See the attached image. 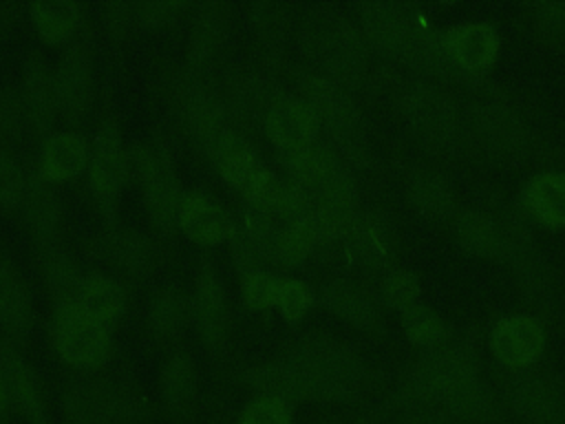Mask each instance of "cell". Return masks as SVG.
I'll use <instances>...</instances> for the list:
<instances>
[{
	"mask_svg": "<svg viewBox=\"0 0 565 424\" xmlns=\"http://www.w3.org/2000/svg\"><path fill=\"white\" fill-rule=\"evenodd\" d=\"M296 49L307 68L358 91L369 73V44L360 26L331 2H311L296 18Z\"/></svg>",
	"mask_w": 565,
	"mask_h": 424,
	"instance_id": "obj_1",
	"label": "cell"
},
{
	"mask_svg": "<svg viewBox=\"0 0 565 424\" xmlns=\"http://www.w3.org/2000/svg\"><path fill=\"white\" fill-rule=\"evenodd\" d=\"M483 384L481 362L477 353L461 344H439L426 349L404 373L397 391L386 402L384 413L404 406L428 404L446 413L475 386Z\"/></svg>",
	"mask_w": 565,
	"mask_h": 424,
	"instance_id": "obj_2",
	"label": "cell"
},
{
	"mask_svg": "<svg viewBox=\"0 0 565 424\" xmlns=\"http://www.w3.org/2000/svg\"><path fill=\"white\" fill-rule=\"evenodd\" d=\"M166 95L192 146L210 163L241 132L210 73L181 64L166 77Z\"/></svg>",
	"mask_w": 565,
	"mask_h": 424,
	"instance_id": "obj_3",
	"label": "cell"
},
{
	"mask_svg": "<svg viewBox=\"0 0 565 424\" xmlns=\"http://www.w3.org/2000/svg\"><path fill=\"white\" fill-rule=\"evenodd\" d=\"M358 26L375 53L430 73L439 57V33L413 9L391 0L358 4Z\"/></svg>",
	"mask_w": 565,
	"mask_h": 424,
	"instance_id": "obj_4",
	"label": "cell"
},
{
	"mask_svg": "<svg viewBox=\"0 0 565 424\" xmlns=\"http://www.w3.org/2000/svg\"><path fill=\"white\" fill-rule=\"evenodd\" d=\"M294 80L298 97L316 113L320 126L327 128L331 139L329 146L340 155V159L364 163L369 159L364 115L353 93L307 66L296 68Z\"/></svg>",
	"mask_w": 565,
	"mask_h": 424,
	"instance_id": "obj_5",
	"label": "cell"
},
{
	"mask_svg": "<svg viewBox=\"0 0 565 424\" xmlns=\"http://www.w3.org/2000/svg\"><path fill=\"white\" fill-rule=\"evenodd\" d=\"M280 356L320 378L340 395L342 404L358 402L371 384L366 360L349 342L329 333L307 331L291 338L282 344Z\"/></svg>",
	"mask_w": 565,
	"mask_h": 424,
	"instance_id": "obj_6",
	"label": "cell"
},
{
	"mask_svg": "<svg viewBox=\"0 0 565 424\" xmlns=\"http://www.w3.org/2000/svg\"><path fill=\"white\" fill-rule=\"evenodd\" d=\"M60 406L71 424H143L148 404L141 393L124 380L88 375L68 382Z\"/></svg>",
	"mask_w": 565,
	"mask_h": 424,
	"instance_id": "obj_7",
	"label": "cell"
},
{
	"mask_svg": "<svg viewBox=\"0 0 565 424\" xmlns=\"http://www.w3.org/2000/svg\"><path fill=\"white\" fill-rule=\"evenodd\" d=\"M128 161L152 227L166 239L174 236L183 190L166 139L157 135L152 141H135L128 148Z\"/></svg>",
	"mask_w": 565,
	"mask_h": 424,
	"instance_id": "obj_8",
	"label": "cell"
},
{
	"mask_svg": "<svg viewBox=\"0 0 565 424\" xmlns=\"http://www.w3.org/2000/svg\"><path fill=\"white\" fill-rule=\"evenodd\" d=\"M88 188L99 208L106 227L117 225V210L121 190L130 177L128 148L124 146L117 115L108 108L102 113L95 137L90 141Z\"/></svg>",
	"mask_w": 565,
	"mask_h": 424,
	"instance_id": "obj_9",
	"label": "cell"
},
{
	"mask_svg": "<svg viewBox=\"0 0 565 424\" xmlns=\"http://www.w3.org/2000/svg\"><path fill=\"white\" fill-rule=\"evenodd\" d=\"M51 342L57 358L82 373H97L113 358L110 329L90 318L77 303L53 307Z\"/></svg>",
	"mask_w": 565,
	"mask_h": 424,
	"instance_id": "obj_10",
	"label": "cell"
},
{
	"mask_svg": "<svg viewBox=\"0 0 565 424\" xmlns=\"http://www.w3.org/2000/svg\"><path fill=\"white\" fill-rule=\"evenodd\" d=\"M479 150L501 166H521L532 155V132L521 115L503 102L477 99L466 113Z\"/></svg>",
	"mask_w": 565,
	"mask_h": 424,
	"instance_id": "obj_11",
	"label": "cell"
},
{
	"mask_svg": "<svg viewBox=\"0 0 565 424\" xmlns=\"http://www.w3.org/2000/svg\"><path fill=\"white\" fill-rule=\"evenodd\" d=\"M53 77L60 119L68 128L79 130V126L93 115L97 97L95 57L86 29H82L77 38L62 49L53 66Z\"/></svg>",
	"mask_w": 565,
	"mask_h": 424,
	"instance_id": "obj_12",
	"label": "cell"
},
{
	"mask_svg": "<svg viewBox=\"0 0 565 424\" xmlns=\"http://www.w3.org/2000/svg\"><path fill=\"white\" fill-rule=\"evenodd\" d=\"M238 380L254 395H271L289 404H342L340 395L329 389L305 367L278 356L249 364L241 371Z\"/></svg>",
	"mask_w": 565,
	"mask_h": 424,
	"instance_id": "obj_13",
	"label": "cell"
},
{
	"mask_svg": "<svg viewBox=\"0 0 565 424\" xmlns=\"http://www.w3.org/2000/svg\"><path fill=\"white\" fill-rule=\"evenodd\" d=\"M192 325L201 347L212 358H223L232 342V303L223 276L212 258L201 256L194 280Z\"/></svg>",
	"mask_w": 565,
	"mask_h": 424,
	"instance_id": "obj_14",
	"label": "cell"
},
{
	"mask_svg": "<svg viewBox=\"0 0 565 424\" xmlns=\"http://www.w3.org/2000/svg\"><path fill=\"white\" fill-rule=\"evenodd\" d=\"M406 128L430 148L455 144L461 132V113L457 102L441 88L415 84L397 102Z\"/></svg>",
	"mask_w": 565,
	"mask_h": 424,
	"instance_id": "obj_15",
	"label": "cell"
},
{
	"mask_svg": "<svg viewBox=\"0 0 565 424\" xmlns=\"http://www.w3.org/2000/svg\"><path fill=\"white\" fill-rule=\"evenodd\" d=\"M212 166L218 170V174L243 194L247 205L267 210L274 214L278 194L282 188V177H278L274 170H269L258 152L252 146V139L247 135H236L212 161Z\"/></svg>",
	"mask_w": 565,
	"mask_h": 424,
	"instance_id": "obj_16",
	"label": "cell"
},
{
	"mask_svg": "<svg viewBox=\"0 0 565 424\" xmlns=\"http://www.w3.org/2000/svg\"><path fill=\"white\" fill-rule=\"evenodd\" d=\"M501 402L521 424H561L565 417V384L534 371L512 373L501 384Z\"/></svg>",
	"mask_w": 565,
	"mask_h": 424,
	"instance_id": "obj_17",
	"label": "cell"
},
{
	"mask_svg": "<svg viewBox=\"0 0 565 424\" xmlns=\"http://www.w3.org/2000/svg\"><path fill=\"white\" fill-rule=\"evenodd\" d=\"M223 97L230 108V115L238 130L243 135H252L258 126L263 128V121L274 106L278 97L285 95L280 82L274 77V73L265 68L243 66L234 68L223 84Z\"/></svg>",
	"mask_w": 565,
	"mask_h": 424,
	"instance_id": "obj_18",
	"label": "cell"
},
{
	"mask_svg": "<svg viewBox=\"0 0 565 424\" xmlns=\"http://www.w3.org/2000/svg\"><path fill=\"white\" fill-rule=\"evenodd\" d=\"M545 344V327L532 314H505L488 333L492 358L510 373L530 371L541 360Z\"/></svg>",
	"mask_w": 565,
	"mask_h": 424,
	"instance_id": "obj_19",
	"label": "cell"
},
{
	"mask_svg": "<svg viewBox=\"0 0 565 424\" xmlns=\"http://www.w3.org/2000/svg\"><path fill=\"white\" fill-rule=\"evenodd\" d=\"M234 24V4L227 0H203L192 9V22L183 64L199 73L210 68L223 55Z\"/></svg>",
	"mask_w": 565,
	"mask_h": 424,
	"instance_id": "obj_20",
	"label": "cell"
},
{
	"mask_svg": "<svg viewBox=\"0 0 565 424\" xmlns=\"http://www.w3.org/2000/svg\"><path fill=\"white\" fill-rule=\"evenodd\" d=\"M439 38L452 73H486L497 64L501 53V35L490 22L452 24Z\"/></svg>",
	"mask_w": 565,
	"mask_h": 424,
	"instance_id": "obj_21",
	"label": "cell"
},
{
	"mask_svg": "<svg viewBox=\"0 0 565 424\" xmlns=\"http://www.w3.org/2000/svg\"><path fill=\"white\" fill-rule=\"evenodd\" d=\"M245 18L258 49L263 68L274 73L282 66L285 46L296 29L298 13L280 0H252L245 4Z\"/></svg>",
	"mask_w": 565,
	"mask_h": 424,
	"instance_id": "obj_22",
	"label": "cell"
},
{
	"mask_svg": "<svg viewBox=\"0 0 565 424\" xmlns=\"http://www.w3.org/2000/svg\"><path fill=\"white\" fill-rule=\"evenodd\" d=\"M0 371L4 375L13 413H18L26 424H51L42 380L13 342L0 340Z\"/></svg>",
	"mask_w": 565,
	"mask_h": 424,
	"instance_id": "obj_23",
	"label": "cell"
},
{
	"mask_svg": "<svg viewBox=\"0 0 565 424\" xmlns=\"http://www.w3.org/2000/svg\"><path fill=\"white\" fill-rule=\"evenodd\" d=\"M93 252L108 267L135 283L146 280L157 265L152 241L143 232L119 223L106 227V232L95 239Z\"/></svg>",
	"mask_w": 565,
	"mask_h": 424,
	"instance_id": "obj_24",
	"label": "cell"
},
{
	"mask_svg": "<svg viewBox=\"0 0 565 424\" xmlns=\"http://www.w3.org/2000/svg\"><path fill=\"white\" fill-rule=\"evenodd\" d=\"M347 247L355 263L366 269H391L399 239L391 216L377 208L362 210L344 236Z\"/></svg>",
	"mask_w": 565,
	"mask_h": 424,
	"instance_id": "obj_25",
	"label": "cell"
},
{
	"mask_svg": "<svg viewBox=\"0 0 565 424\" xmlns=\"http://www.w3.org/2000/svg\"><path fill=\"white\" fill-rule=\"evenodd\" d=\"M20 95L26 110V119L35 137L46 139L53 132L57 115V95H55V77L49 60L38 51H29L22 60V80Z\"/></svg>",
	"mask_w": 565,
	"mask_h": 424,
	"instance_id": "obj_26",
	"label": "cell"
},
{
	"mask_svg": "<svg viewBox=\"0 0 565 424\" xmlns=\"http://www.w3.org/2000/svg\"><path fill=\"white\" fill-rule=\"evenodd\" d=\"M236 216L212 194L188 190L181 197L177 227L199 247H216L230 241Z\"/></svg>",
	"mask_w": 565,
	"mask_h": 424,
	"instance_id": "obj_27",
	"label": "cell"
},
{
	"mask_svg": "<svg viewBox=\"0 0 565 424\" xmlns=\"http://www.w3.org/2000/svg\"><path fill=\"white\" fill-rule=\"evenodd\" d=\"M199 367L188 349L172 351L159 371V395L168 417L177 424H190L199 404Z\"/></svg>",
	"mask_w": 565,
	"mask_h": 424,
	"instance_id": "obj_28",
	"label": "cell"
},
{
	"mask_svg": "<svg viewBox=\"0 0 565 424\" xmlns=\"http://www.w3.org/2000/svg\"><path fill=\"white\" fill-rule=\"evenodd\" d=\"M322 307L349 327L380 338L384 333V316L377 300L349 278H331L320 287Z\"/></svg>",
	"mask_w": 565,
	"mask_h": 424,
	"instance_id": "obj_29",
	"label": "cell"
},
{
	"mask_svg": "<svg viewBox=\"0 0 565 424\" xmlns=\"http://www.w3.org/2000/svg\"><path fill=\"white\" fill-rule=\"evenodd\" d=\"M320 128L316 113L291 93L278 97L263 121V132L274 144L276 152L298 150L318 141Z\"/></svg>",
	"mask_w": 565,
	"mask_h": 424,
	"instance_id": "obj_30",
	"label": "cell"
},
{
	"mask_svg": "<svg viewBox=\"0 0 565 424\" xmlns=\"http://www.w3.org/2000/svg\"><path fill=\"white\" fill-rule=\"evenodd\" d=\"M35 307L31 289L11 256L0 258V333L20 347L33 329Z\"/></svg>",
	"mask_w": 565,
	"mask_h": 424,
	"instance_id": "obj_31",
	"label": "cell"
},
{
	"mask_svg": "<svg viewBox=\"0 0 565 424\" xmlns=\"http://www.w3.org/2000/svg\"><path fill=\"white\" fill-rule=\"evenodd\" d=\"M24 230L38 250L51 247L62 243V223H64V208L57 199L53 186L44 181L38 172L29 177L26 194L20 205Z\"/></svg>",
	"mask_w": 565,
	"mask_h": 424,
	"instance_id": "obj_32",
	"label": "cell"
},
{
	"mask_svg": "<svg viewBox=\"0 0 565 424\" xmlns=\"http://www.w3.org/2000/svg\"><path fill=\"white\" fill-rule=\"evenodd\" d=\"M88 161H90L88 137L75 128H64L42 139L40 155H38V174L51 186L66 183L77 179L84 170H88Z\"/></svg>",
	"mask_w": 565,
	"mask_h": 424,
	"instance_id": "obj_33",
	"label": "cell"
},
{
	"mask_svg": "<svg viewBox=\"0 0 565 424\" xmlns=\"http://www.w3.org/2000/svg\"><path fill=\"white\" fill-rule=\"evenodd\" d=\"M523 210L545 230H565V170L534 172L521 188Z\"/></svg>",
	"mask_w": 565,
	"mask_h": 424,
	"instance_id": "obj_34",
	"label": "cell"
},
{
	"mask_svg": "<svg viewBox=\"0 0 565 424\" xmlns=\"http://www.w3.org/2000/svg\"><path fill=\"white\" fill-rule=\"evenodd\" d=\"M452 239L457 247L475 258L505 256V225L483 210L466 208L452 214Z\"/></svg>",
	"mask_w": 565,
	"mask_h": 424,
	"instance_id": "obj_35",
	"label": "cell"
},
{
	"mask_svg": "<svg viewBox=\"0 0 565 424\" xmlns=\"http://www.w3.org/2000/svg\"><path fill=\"white\" fill-rule=\"evenodd\" d=\"M192 322V300L177 285L154 292L146 311L148 333L161 344H174Z\"/></svg>",
	"mask_w": 565,
	"mask_h": 424,
	"instance_id": "obj_36",
	"label": "cell"
},
{
	"mask_svg": "<svg viewBox=\"0 0 565 424\" xmlns=\"http://www.w3.org/2000/svg\"><path fill=\"white\" fill-rule=\"evenodd\" d=\"M29 20L46 46H66L84 29V7L73 0H35L26 4Z\"/></svg>",
	"mask_w": 565,
	"mask_h": 424,
	"instance_id": "obj_37",
	"label": "cell"
},
{
	"mask_svg": "<svg viewBox=\"0 0 565 424\" xmlns=\"http://www.w3.org/2000/svg\"><path fill=\"white\" fill-rule=\"evenodd\" d=\"M278 161L285 170V177L305 186L311 190V194H316V190H320L344 166L340 155L322 141H313L298 150L278 152Z\"/></svg>",
	"mask_w": 565,
	"mask_h": 424,
	"instance_id": "obj_38",
	"label": "cell"
},
{
	"mask_svg": "<svg viewBox=\"0 0 565 424\" xmlns=\"http://www.w3.org/2000/svg\"><path fill=\"white\" fill-rule=\"evenodd\" d=\"M406 199L426 219H448L455 214V190L446 172L422 166L406 177Z\"/></svg>",
	"mask_w": 565,
	"mask_h": 424,
	"instance_id": "obj_39",
	"label": "cell"
},
{
	"mask_svg": "<svg viewBox=\"0 0 565 424\" xmlns=\"http://www.w3.org/2000/svg\"><path fill=\"white\" fill-rule=\"evenodd\" d=\"M38 265H40V276L53 300V307L75 305L86 274H82L79 263L68 252L64 241L57 245L38 250Z\"/></svg>",
	"mask_w": 565,
	"mask_h": 424,
	"instance_id": "obj_40",
	"label": "cell"
},
{
	"mask_svg": "<svg viewBox=\"0 0 565 424\" xmlns=\"http://www.w3.org/2000/svg\"><path fill=\"white\" fill-rule=\"evenodd\" d=\"M77 305L95 320L106 325H115L128 305V294L126 287L119 278L104 274V272H88L84 276Z\"/></svg>",
	"mask_w": 565,
	"mask_h": 424,
	"instance_id": "obj_41",
	"label": "cell"
},
{
	"mask_svg": "<svg viewBox=\"0 0 565 424\" xmlns=\"http://www.w3.org/2000/svg\"><path fill=\"white\" fill-rule=\"evenodd\" d=\"M236 219H238V225L245 232L247 241L260 256V261L267 267L280 265L278 254H280V236H282V227H285V225H280V219L276 214L254 208V205H247L243 210V214Z\"/></svg>",
	"mask_w": 565,
	"mask_h": 424,
	"instance_id": "obj_42",
	"label": "cell"
},
{
	"mask_svg": "<svg viewBox=\"0 0 565 424\" xmlns=\"http://www.w3.org/2000/svg\"><path fill=\"white\" fill-rule=\"evenodd\" d=\"M399 322H402V331H404L406 340L415 347L433 349V347L446 344L448 327H446L444 318L435 309H430L422 303L402 311Z\"/></svg>",
	"mask_w": 565,
	"mask_h": 424,
	"instance_id": "obj_43",
	"label": "cell"
},
{
	"mask_svg": "<svg viewBox=\"0 0 565 424\" xmlns=\"http://www.w3.org/2000/svg\"><path fill=\"white\" fill-rule=\"evenodd\" d=\"M320 234L309 214L285 223L280 236V267H296L309 258V254L320 245Z\"/></svg>",
	"mask_w": 565,
	"mask_h": 424,
	"instance_id": "obj_44",
	"label": "cell"
},
{
	"mask_svg": "<svg viewBox=\"0 0 565 424\" xmlns=\"http://www.w3.org/2000/svg\"><path fill=\"white\" fill-rule=\"evenodd\" d=\"M422 296V283L415 272L404 267H391L380 283V300L395 311H406L417 305Z\"/></svg>",
	"mask_w": 565,
	"mask_h": 424,
	"instance_id": "obj_45",
	"label": "cell"
},
{
	"mask_svg": "<svg viewBox=\"0 0 565 424\" xmlns=\"http://www.w3.org/2000/svg\"><path fill=\"white\" fill-rule=\"evenodd\" d=\"M29 126L20 88L13 84H0V148H13L20 144L24 128Z\"/></svg>",
	"mask_w": 565,
	"mask_h": 424,
	"instance_id": "obj_46",
	"label": "cell"
},
{
	"mask_svg": "<svg viewBox=\"0 0 565 424\" xmlns=\"http://www.w3.org/2000/svg\"><path fill=\"white\" fill-rule=\"evenodd\" d=\"M282 278L269 269H256L241 276V298L252 311H267L278 305Z\"/></svg>",
	"mask_w": 565,
	"mask_h": 424,
	"instance_id": "obj_47",
	"label": "cell"
},
{
	"mask_svg": "<svg viewBox=\"0 0 565 424\" xmlns=\"http://www.w3.org/2000/svg\"><path fill=\"white\" fill-rule=\"evenodd\" d=\"M532 29L547 49L565 51V2H539L532 13Z\"/></svg>",
	"mask_w": 565,
	"mask_h": 424,
	"instance_id": "obj_48",
	"label": "cell"
},
{
	"mask_svg": "<svg viewBox=\"0 0 565 424\" xmlns=\"http://www.w3.org/2000/svg\"><path fill=\"white\" fill-rule=\"evenodd\" d=\"M234 424H296L294 404L271 398L254 395L236 415Z\"/></svg>",
	"mask_w": 565,
	"mask_h": 424,
	"instance_id": "obj_49",
	"label": "cell"
},
{
	"mask_svg": "<svg viewBox=\"0 0 565 424\" xmlns=\"http://www.w3.org/2000/svg\"><path fill=\"white\" fill-rule=\"evenodd\" d=\"M190 9H194L188 0H143L132 2L135 24H141L146 29H163L181 20Z\"/></svg>",
	"mask_w": 565,
	"mask_h": 424,
	"instance_id": "obj_50",
	"label": "cell"
},
{
	"mask_svg": "<svg viewBox=\"0 0 565 424\" xmlns=\"http://www.w3.org/2000/svg\"><path fill=\"white\" fill-rule=\"evenodd\" d=\"M29 186V174L11 157V152L0 148V210L13 212L20 210Z\"/></svg>",
	"mask_w": 565,
	"mask_h": 424,
	"instance_id": "obj_51",
	"label": "cell"
},
{
	"mask_svg": "<svg viewBox=\"0 0 565 424\" xmlns=\"http://www.w3.org/2000/svg\"><path fill=\"white\" fill-rule=\"evenodd\" d=\"M313 305L311 287L300 278H282L278 294V309L287 322H300Z\"/></svg>",
	"mask_w": 565,
	"mask_h": 424,
	"instance_id": "obj_52",
	"label": "cell"
},
{
	"mask_svg": "<svg viewBox=\"0 0 565 424\" xmlns=\"http://www.w3.org/2000/svg\"><path fill=\"white\" fill-rule=\"evenodd\" d=\"M104 24L113 42H124L135 24V13L130 2H106L104 4Z\"/></svg>",
	"mask_w": 565,
	"mask_h": 424,
	"instance_id": "obj_53",
	"label": "cell"
},
{
	"mask_svg": "<svg viewBox=\"0 0 565 424\" xmlns=\"http://www.w3.org/2000/svg\"><path fill=\"white\" fill-rule=\"evenodd\" d=\"M20 4L18 2H9V0H0V42H4L7 38H11V33L18 26L20 20Z\"/></svg>",
	"mask_w": 565,
	"mask_h": 424,
	"instance_id": "obj_54",
	"label": "cell"
},
{
	"mask_svg": "<svg viewBox=\"0 0 565 424\" xmlns=\"http://www.w3.org/2000/svg\"><path fill=\"white\" fill-rule=\"evenodd\" d=\"M11 413H13V409H11V402H9L4 375H2V371H0V424H9Z\"/></svg>",
	"mask_w": 565,
	"mask_h": 424,
	"instance_id": "obj_55",
	"label": "cell"
},
{
	"mask_svg": "<svg viewBox=\"0 0 565 424\" xmlns=\"http://www.w3.org/2000/svg\"><path fill=\"white\" fill-rule=\"evenodd\" d=\"M212 424H227L225 420H216V422H212Z\"/></svg>",
	"mask_w": 565,
	"mask_h": 424,
	"instance_id": "obj_56",
	"label": "cell"
},
{
	"mask_svg": "<svg viewBox=\"0 0 565 424\" xmlns=\"http://www.w3.org/2000/svg\"><path fill=\"white\" fill-rule=\"evenodd\" d=\"M561 424H565V417H563V422H561Z\"/></svg>",
	"mask_w": 565,
	"mask_h": 424,
	"instance_id": "obj_57",
	"label": "cell"
},
{
	"mask_svg": "<svg viewBox=\"0 0 565 424\" xmlns=\"http://www.w3.org/2000/svg\"><path fill=\"white\" fill-rule=\"evenodd\" d=\"M64 424H71V422H64Z\"/></svg>",
	"mask_w": 565,
	"mask_h": 424,
	"instance_id": "obj_58",
	"label": "cell"
},
{
	"mask_svg": "<svg viewBox=\"0 0 565 424\" xmlns=\"http://www.w3.org/2000/svg\"><path fill=\"white\" fill-rule=\"evenodd\" d=\"M0 258H2V256H0Z\"/></svg>",
	"mask_w": 565,
	"mask_h": 424,
	"instance_id": "obj_59",
	"label": "cell"
}]
</instances>
